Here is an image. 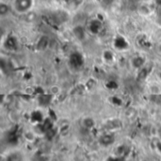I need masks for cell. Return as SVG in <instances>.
<instances>
[{"label": "cell", "mask_w": 161, "mask_h": 161, "mask_svg": "<svg viewBox=\"0 0 161 161\" xmlns=\"http://www.w3.org/2000/svg\"><path fill=\"white\" fill-rule=\"evenodd\" d=\"M131 64H132L133 67L136 68V69L141 68L145 64V58L143 56H137L132 58Z\"/></svg>", "instance_id": "3957f363"}, {"label": "cell", "mask_w": 161, "mask_h": 161, "mask_svg": "<svg viewBox=\"0 0 161 161\" xmlns=\"http://www.w3.org/2000/svg\"><path fill=\"white\" fill-rule=\"evenodd\" d=\"M7 161H24V155L19 152H14L9 155L7 157Z\"/></svg>", "instance_id": "277c9868"}, {"label": "cell", "mask_w": 161, "mask_h": 161, "mask_svg": "<svg viewBox=\"0 0 161 161\" xmlns=\"http://www.w3.org/2000/svg\"><path fill=\"white\" fill-rule=\"evenodd\" d=\"M157 52L160 53L161 55V43L160 44H158V46H157Z\"/></svg>", "instance_id": "8992f818"}, {"label": "cell", "mask_w": 161, "mask_h": 161, "mask_svg": "<svg viewBox=\"0 0 161 161\" xmlns=\"http://www.w3.org/2000/svg\"><path fill=\"white\" fill-rule=\"evenodd\" d=\"M34 0H13L12 8L19 14H26L31 10Z\"/></svg>", "instance_id": "6da1fadb"}, {"label": "cell", "mask_w": 161, "mask_h": 161, "mask_svg": "<svg viewBox=\"0 0 161 161\" xmlns=\"http://www.w3.org/2000/svg\"><path fill=\"white\" fill-rule=\"evenodd\" d=\"M103 28V25L102 22L99 21L98 19H94L93 20L89 25V30L91 31L93 34H98Z\"/></svg>", "instance_id": "7a4b0ae2"}, {"label": "cell", "mask_w": 161, "mask_h": 161, "mask_svg": "<svg viewBox=\"0 0 161 161\" xmlns=\"http://www.w3.org/2000/svg\"><path fill=\"white\" fill-rule=\"evenodd\" d=\"M10 11V6L6 3H0V15L5 16L9 13Z\"/></svg>", "instance_id": "5b68a950"}, {"label": "cell", "mask_w": 161, "mask_h": 161, "mask_svg": "<svg viewBox=\"0 0 161 161\" xmlns=\"http://www.w3.org/2000/svg\"><path fill=\"white\" fill-rule=\"evenodd\" d=\"M155 2H156V4L161 8V0H155Z\"/></svg>", "instance_id": "52a82bcc"}]
</instances>
